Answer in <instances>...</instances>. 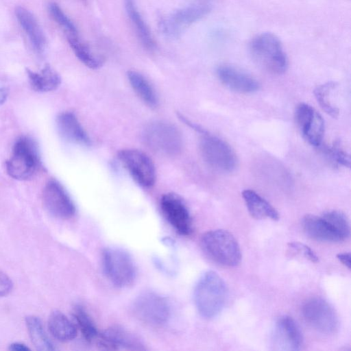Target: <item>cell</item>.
<instances>
[{
	"instance_id": "4316f807",
	"label": "cell",
	"mask_w": 351,
	"mask_h": 351,
	"mask_svg": "<svg viewBox=\"0 0 351 351\" xmlns=\"http://www.w3.org/2000/svg\"><path fill=\"white\" fill-rule=\"evenodd\" d=\"M68 42L75 56L84 65L92 69H97L103 64V59L95 54L90 48L78 36H68Z\"/></svg>"
},
{
	"instance_id": "d6986e66",
	"label": "cell",
	"mask_w": 351,
	"mask_h": 351,
	"mask_svg": "<svg viewBox=\"0 0 351 351\" xmlns=\"http://www.w3.org/2000/svg\"><path fill=\"white\" fill-rule=\"evenodd\" d=\"M211 10V5L201 1L181 8L167 16L173 25L182 33L183 29L202 19Z\"/></svg>"
},
{
	"instance_id": "e0dca14e",
	"label": "cell",
	"mask_w": 351,
	"mask_h": 351,
	"mask_svg": "<svg viewBox=\"0 0 351 351\" xmlns=\"http://www.w3.org/2000/svg\"><path fill=\"white\" fill-rule=\"evenodd\" d=\"M56 128L61 137L68 142L89 146L91 141L75 114L63 112L58 115Z\"/></svg>"
},
{
	"instance_id": "f546056e",
	"label": "cell",
	"mask_w": 351,
	"mask_h": 351,
	"mask_svg": "<svg viewBox=\"0 0 351 351\" xmlns=\"http://www.w3.org/2000/svg\"><path fill=\"white\" fill-rule=\"evenodd\" d=\"M322 217L341 234L343 239L350 237V228L346 215L339 210H328Z\"/></svg>"
},
{
	"instance_id": "484cf974",
	"label": "cell",
	"mask_w": 351,
	"mask_h": 351,
	"mask_svg": "<svg viewBox=\"0 0 351 351\" xmlns=\"http://www.w3.org/2000/svg\"><path fill=\"white\" fill-rule=\"evenodd\" d=\"M25 324L32 344L38 351H53L54 345L47 335L40 319L34 315L25 317Z\"/></svg>"
},
{
	"instance_id": "5b68a950",
	"label": "cell",
	"mask_w": 351,
	"mask_h": 351,
	"mask_svg": "<svg viewBox=\"0 0 351 351\" xmlns=\"http://www.w3.org/2000/svg\"><path fill=\"white\" fill-rule=\"evenodd\" d=\"M143 138L148 147L164 156L178 155L183 146L180 131L173 124L164 121L147 124L143 130Z\"/></svg>"
},
{
	"instance_id": "d4e9b609",
	"label": "cell",
	"mask_w": 351,
	"mask_h": 351,
	"mask_svg": "<svg viewBox=\"0 0 351 351\" xmlns=\"http://www.w3.org/2000/svg\"><path fill=\"white\" fill-rule=\"evenodd\" d=\"M127 76L132 88L142 101L150 108L157 107V94L147 78L136 71H129Z\"/></svg>"
},
{
	"instance_id": "3957f363",
	"label": "cell",
	"mask_w": 351,
	"mask_h": 351,
	"mask_svg": "<svg viewBox=\"0 0 351 351\" xmlns=\"http://www.w3.org/2000/svg\"><path fill=\"white\" fill-rule=\"evenodd\" d=\"M40 164L36 141L29 136H22L16 140L11 156L5 162V169L12 178L27 180L37 173Z\"/></svg>"
},
{
	"instance_id": "7a4b0ae2",
	"label": "cell",
	"mask_w": 351,
	"mask_h": 351,
	"mask_svg": "<svg viewBox=\"0 0 351 351\" xmlns=\"http://www.w3.org/2000/svg\"><path fill=\"white\" fill-rule=\"evenodd\" d=\"M253 60L272 74H282L288 66V60L279 38L269 32L254 36L249 44Z\"/></svg>"
},
{
	"instance_id": "83f0119b",
	"label": "cell",
	"mask_w": 351,
	"mask_h": 351,
	"mask_svg": "<svg viewBox=\"0 0 351 351\" xmlns=\"http://www.w3.org/2000/svg\"><path fill=\"white\" fill-rule=\"evenodd\" d=\"M73 316L75 320L77 328L80 329L84 339L88 341L95 340L99 332L86 309L80 305L75 306L73 311Z\"/></svg>"
},
{
	"instance_id": "e575fe53",
	"label": "cell",
	"mask_w": 351,
	"mask_h": 351,
	"mask_svg": "<svg viewBox=\"0 0 351 351\" xmlns=\"http://www.w3.org/2000/svg\"><path fill=\"white\" fill-rule=\"evenodd\" d=\"M337 258L343 265L350 269L351 254L350 252L339 253L337 255Z\"/></svg>"
},
{
	"instance_id": "9a60e30c",
	"label": "cell",
	"mask_w": 351,
	"mask_h": 351,
	"mask_svg": "<svg viewBox=\"0 0 351 351\" xmlns=\"http://www.w3.org/2000/svg\"><path fill=\"white\" fill-rule=\"evenodd\" d=\"M273 342L280 350L297 351L302 348L303 337L298 324L288 316L280 317L274 326Z\"/></svg>"
},
{
	"instance_id": "7c38bea8",
	"label": "cell",
	"mask_w": 351,
	"mask_h": 351,
	"mask_svg": "<svg viewBox=\"0 0 351 351\" xmlns=\"http://www.w3.org/2000/svg\"><path fill=\"white\" fill-rule=\"evenodd\" d=\"M45 207L53 216L69 219L76 211L75 206L64 187L56 180H49L43 191Z\"/></svg>"
},
{
	"instance_id": "1f68e13d",
	"label": "cell",
	"mask_w": 351,
	"mask_h": 351,
	"mask_svg": "<svg viewBox=\"0 0 351 351\" xmlns=\"http://www.w3.org/2000/svg\"><path fill=\"white\" fill-rule=\"evenodd\" d=\"M324 151L335 164L344 167H350V155L343 149L339 141L334 142L331 146L326 147Z\"/></svg>"
},
{
	"instance_id": "30bf717a",
	"label": "cell",
	"mask_w": 351,
	"mask_h": 351,
	"mask_svg": "<svg viewBox=\"0 0 351 351\" xmlns=\"http://www.w3.org/2000/svg\"><path fill=\"white\" fill-rule=\"evenodd\" d=\"M118 158L134 180L141 186L149 188L156 181V169L149 157L136 149H125Z\"/></svg>"
},
{
	"instance_id": "52a82bcc",
	"label": "cell",
	"mask_w": 351,
	"mask_h": 351,
	"mask_svg": "<svg viewBox=\"0 0 351 351\" xmlns=\"http://www.w3.org/2000/svg\"><path fill=\"white\" fill-rule=\"evenodd\" d=\"M199 149L204 161L213 169L221 173L232 172L237 166V158L232 147L222 139L204 133Z\"/></svg>"
},
{
	"instance_id": "9c48e42d",
	"label": "cell",
	"mask_w": 351,
	"mask_h": 351,
	"mask_svg": "<svg viewBox=\"0 0 351 351\" xmlns=\"http://www.w3.org/2000/svg\"><path fill=\"white\" fill-rule=\"evenodd\" d=\"M302 315L308 324L315 330L326 335L338 328L339 319L333 307L321 298H312L302 306Z\"/></svg>"
},
{
	"instance_id": "f1b7e54d",
	"label": "cell",
	"mask_w": 351,
	"mask_h": 351,
	"mask_svg": "<svg viewBox=\"0 0 351 351\" xmlns=\"http://www.w3.org/2000/svg\"><path fill=\"white\" fill-rule=\"evenodd\" d=\"M336 86L335 82H328L317 86L314 90L315 99L320 107L333 118L337 117L339 109L331 103L330 99H328V97Z\"/></svg>"
},
{
	"instance_id": "836d02e7",
	"label": "cell",
	"mask_w": 351,
	"mask_h": 351,
	"mask_svg": "<svg viewBox=\"0 0 351 351\" xmlns=\"http://www.w3.org/2000/svg\"><path fill=\"white\" fill-rule=\"evenodd\" d=\"M13 288V283L10 277L0 270V297L9 294Z\"/></svg>"
},
{
	"instance_id": "4dcf8cb0",
	"label": "cell",
	"mask_w": 351,
	"mask_h": 351,
	"mask_svg": "<svg viewBox=\"0 0 351 351\" xmlns=\"http://www.w3.org/2000/svg\"><path fill=\"white\" fill-rule=\"evenodd\" d=\"M49 11L53 19L67 33L68 36H77L78 31L74 23L55 2L49 4Z\"/></svg>"
},
{
	"instance_id": "cb8c5ba5",
	"label": "cell",
	"mask_w": 351,
	"mask_h": 351,
	"mask_svg": "<svg viewBox=\"0 0 351 351\" xmlns=\"http://www.w3.org/2000/svg\"><path fill=\"white\" fill-rule=\"evenodd\" d=\"M27 74L31 86L37 92L54 90L61 84L60 75L49 65H46L39 73L27 69Z\"/></svg>"
},
{
	"instance_id": "44dd1931",
	"label": "cell",
	"mask_w": 351,
	"mask_h": 351,
	"mask_svg": "<svg viewBox=\"0 0 351 351\" xmlns=\"http://www.w3.org/2000/svg\"><path fill=\"white\" fill-rule=\"evenodd\" d=\"M250 214L255 219L269 218L276 221L279 219L278 211L263 197L251 189H245L242 192Z\"/></svg>"
},
{
	"instance_id": "5bb4252c",
	"label": "cell",
	"mask_w": 351,
	"mask_h": 351,
	"mask_svg": "<svg viewBox=\"0 0 351 351\" xmlns=\"http://www.w3.org/2000/svg\"><path fill=\"white\" fill-rule=\"evenodd\" d=\"M95 340L97 346L103 350H146L143 341L136 335L119 326H112L99 332Z\"/></svg>"
},
{
	"instance_id": "ffe728a7",
	"label": "cell",
	"mask_w": 351,
	"mask_h": 351,
	"mask_svg": "<svg viewBox=\"0 0 351 351\" xmlns=\"http://www.w3.org/2000/svg\"><path fill=\"white\" fill-rule=\"evenodd\" d=\"M15 14L35 49L43 51L45 45V38L36 17L30 11L21 6L16 8Z\"/></svg>"
},
{
	"instance_id": "603a6c76",
	"label": "cell",
	"mask_w": 351,
	"mask_h": 351,
	"mask_svg": "<svg viewBox=\"0 0 351 351\" xmlns=\"http://www.w3.org/2000/svg\"><path fill=\"white\" fill-rule=\"evenodd\" d=\"M124 4L126 13L142 45L148 50H154L156 43L135 2L134 0H124Z\"/></svg>"
},
{
	"instance_id": "277c9868",
	"label": "cell",
	"mask_w": 351,
	"mask_h": 351,
	"mask_svg": "<svg viewBox=\"0 0 351 351\" xmlns=\"http://www.w3.org/2000/svg\"><path fill=\"white\" fill-rule=\"evenodd\" d=\"M201 246L214 262L224 266L234 267L239 264L241 252L236 239L225 230H213L204 233Z\"/></svg>"
},
{
	"instance_id": "8d00e7d4",
	"label": "cell",
	"mask_w": 351,
	"mask_h": 351,
	"mask_svg": "<svg viewBox=\"0 0 351 351\" xmlns=\"http://www.w3.org/2000/svg\"><path fill=\"white\" fill-rule=\"evenodd\" d=\"M8 97V90L5 87H0V105L5 102Z\"/></svg>"
},
{
	"instance_id": "8992f818",
	"label": "cell",
	"mask_w": 351,
	"mask_h": 351,
	"mask_svg": "<svg viewBox=\"0 0 351 351\" xmlns=\"http://www.w3.org/2000/svg\"><path fill=\"white\" fill-rule=\"evenodd\" d=\"M102 265L106 278L117 287H127L134 281V262L130 254L123 249L106 248L102 254Z\"/></svg>"
},
{
	"instance_id": "7402d4cb",
	"label": "cell",
	"mask_w": 351,
	"mask_h": 351,
	"mask_svg": "<svg viewBox=\"0 0 351 351\" xmlns=\"http://www.w3.org/2000/svg\"><path fill=\"white\" fill-rule=\"evenodd\" d=\"M48 328L51 335L61 342L72 341L77 333L76 325L59 311H55L50 314Z\"/></svg>"
},
{
	"instance_id": "ac0fdd59",
	"label": "cell",
	"mask_w": 351,
	"mask_h": 351,
	"mask_svg": "<svg viewBox=\"0 0 351 351\" xmlns=\"http://www.w3.org/2000/svg\"><path fill=\"white\" fill-rule=\"evenodd\" d=\"M305 233L311 239L322 242H339L344 239L322 217L306 215L302 219Z\"/></svg>"
},
{
	"instance_id": "d590c367",
	"label": "cell",
	"mask_w": 351,
	"mask_h": 351,
	"mask_svg": "<svg viewBox=\"0 0 351 351\" xmlns=\"http://www.w3.org/2000/svg\"><path fill=\"white\" fill-rule=\"evenodd\" d=\"M9 350L12 351H29V348L21 342H14L9 346Z\"/></svg>"
},
{
	"instance_id": "2e32d148",
	"label": "cell",
	"mask_w": 351,
	"mask_h": 351,
	"mask_svg": "<svg viewBox=\"0 0 351 351\" xmlns=\"http://www.w3.org/2000/svg\"><path fill=\"white\" fill-rule=\"evenodd\" d=\"M216 73L219 81L225 86L236 93H253L260 88L256 79L230 65H219L216 69Z\"/></svg>"
},
{
	"instance_id": "8fae6325",
	"label": "cell",
	"mask_w": 351,
	"mask_h": 351,
	"mask_svg": "<svg viewBox=\"0 0 351 351\" xmlns=\"http://www.w3.org/2000/svg\"><path fill=\"white\" fill-rule=\"evenodd\" d=\"M160 207L166 220L178 234L186 236L191 233L192 218L188 207L179 195L173 193L163 195Z\"/></svg>"
},
{
	"instance_id": "ba28073f",
	"label": "cell",
	"mask_w": 351,
	"mask_h": 351,
	"mask_svg": "<svg viewBox=\"0 0 351 351\" xmlns=\"http://www.w3.org/2000/svg\"><path fill=\"white\" fill-rule=\"evenodd\" d=\"M132 310L141 322L151 326H161L167 323L171 315L167 300L154 291H145L136 298Z\"/></svg>"
},
{
	"instance_id": "6da1fadb",
	"label": "cell",
	"mask_w": 351,
	"mask_h": 351,
	"mask_svg": "<svg viewBox=\"0 0 351 351\" xmlns=\"http://www.w3.org/2000/svg\"><path fill=\"white\" fill-rule=\"evenodd\" d=\"M193 298L199 313L204 318H213L221 313L226 304L227 286L218 274L208 271L198 280Z\"/></svg>"
},
{
	"instance_id": "4fadbf2b",
	"label": "cell",
	"mask_w": 351,
	"mask_h": 351,
	"mask_svg": "<svg viewBox=\"0 0 351 351\" xmlns=\"http://www.w3.org/2000/svg\"><path fill=\"white\" fill-rule=\"evenodd\" d=\"M295 120L302 137L311 145L319 146L324 134V121L308 104L301 103L295 110Z\"/></svg>"
},
{
	"instance_id": "d6a6232c",
	"label": "cell",
	"mask_w": 351,
	"mask_h": 351,
	"mask_svg": "<svg viewBox=\"0 0 351 351\" xmlns=\"http://www.w3.org/2000/svg\"><path fill=\"white\" fill-rule=\"evenodd\" d=\"M289 246L293 250H296L300 254H302L306 258L311 262L316 263L319 261L317 256L315 253L305 244L299 242L290 243Z\"/></svg>"
}]
</instances>
